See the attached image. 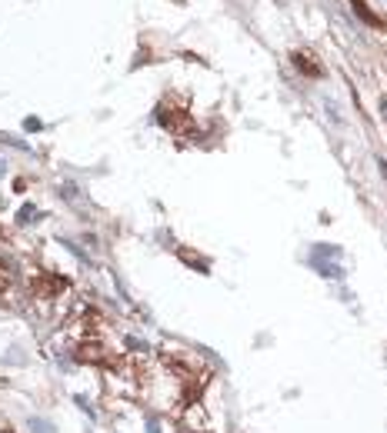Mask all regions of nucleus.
Wrapping results in <instances>:
<instances>
[{"mask_svg": "<svg viewBox=\"0 0 387 433\" xmlns=\"http://www.w3.org/2000/svg\"><path fill=\"white\" fill-rule=\"evenodd\" d=\"M30 220H37V210H34V207H24L21 217H17V224H30Z\"/></svg>", "mask_w": 387, "mask_h": 433, "instance_id": "2", "label": "nucleus"}, {"mask_svg": "<svg viewBox=\"0 0 387 433\" xmlns=\"http://www.w3.org/2000/svg\"><path fill=\"white\" fill-rule=\"evenodd\" d=\"M3 290H7V277L0 274V293H3Z\"/></svg>", "mask_w": 387, "mask_h": 433, "instance_id": "4", "label": "nucleus"}, {"mask_svg": "<svg viewBox=\"0 0 387 433\" xmlns=\"http://www.w3.org/2000/svg\"><path fill=\"white\" fill-rule=\"evenodd\" d=\"M381 114H384V120H387V101H384V103H381Z\"/></svg>", "mask_w": 387, "mask_h": 433, "instance_id": "5", "label": "nucleus"}, {"mask_svg": "<svg viewBox=\"0 0 387 433\" xmlns=\"http://www.w3.org/2000/svg\"><path fill=\"white\" fill-rule=\"evenodd\" d=\"M30 430L34 433H53V427L47 420H40V417H30Z\"/></svg>", "mask_w": 387, "mask_h": 433, "instance_id": "1", "label": "nucleus"}, {"mask_svg": "<svg viewBox=\"0 0 387 433\" xmlns=\"http://www.w3.org/2000/svg\"><path fill=\"white\" fill-rule=\"evenodd\" d=\"M74 404H77V407L84 410V413H87V417H97V413H94V407H90V404H87V397H80V393H77V397H74Z\"/></svg>", "mask_w": 387, "mask_h": 433, "instance_id": "3", "label": "nucleus"}]
</instances>
